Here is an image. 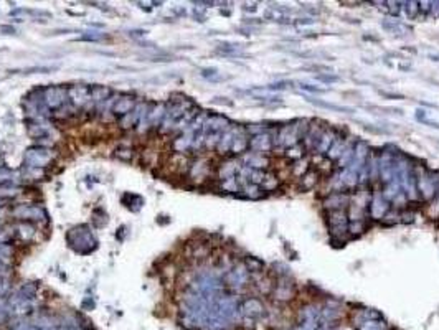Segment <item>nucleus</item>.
Instances as JSON below:
<instances>
[{
	"instance_id": "nucleus-1",
	"label": "nucleus",
	"mask_w": 439,
	"mask_h": 330,
	"mask_svg": "<svg viewBox=\"0 0 439 330\" xmlns=\"http://www.w3.org/2000/svg\"><path fill=\"white\" fill-rule=\"evenodd\" d=\"M68 243L73 248L74 251H78L81 254H87L94 251L98 248V241L94 238V234L91 233V229L87 225H81L73 228L70 233H68Z\"/></svg>"
},
{
	"instance_id": "nucleus-2",
	"label": "nucleus",
	"mask_w": 439,
	"mask_h": 330,
	"mask_svg": "<svg viewBox=\"0 0 439 330\" xmlns=\"http://www.w3.org/2000/svg\"><path fill=\"white\" fill-rule=\"evenodd\" d=\"M416 175V185H418V194L423 200H432L437 194V185H439V173L434 170L424 169L423 165H418L415 169Z\"/></svg>"
},
{
	"instance_id": "nucleus-3",
	"label": "nucleus",
	"mask_w": 439,
	"mask_h": 330,
	"mask_svg": "<svg viewBox=\"0 0 439 330\" xmlns=\"http://www.w3.org/2000/svg\"><path fill=\"white\" fill-rule=\"evenodd\" d=\"M53 160V154L48 147L43 146H33L28 147L27 152H25L23 162L27 165V169H43L47 167L50 162Z\"/></svg>"
},
{
	"instance_id": "nucleus-4",
	"label": "nucleus",
	"mask_w": 439,
	"mask_h": 330,
	"mask_svg": "<svg viewBox=\"0 0 439 330\" xmlns=\"http://www.w3.org/2000/svg\"><path fill=\"white\" fill-rule=\"evenodd\" d=\"M327 225L330 233L334 234V240L345 241L348 233V216L347 210H335L327 211Z\"/></svg>"
},
{
	"instance_id": "nucleus-5",
	"label": "nucleus",
	"mask_w": 439,
	"mask_h": 330,
	"mask_svg": "<svg viewBox=\"0 0 439 330\" xmlns=\"http://www.w3.org/2000/svg\"><path fill=\"white\" fill-rule=\"evenodd\" d=\"M43 103L48 109L58 111L60 108L70 103L68 88H65V86H48V88L43 89Z\"/></svg>"
},
{
	"instance_id": "nucleus-6",
	"label": "nucleus",
	"mask_w": 439,
	"mask_h": 330,
	"mask_svg": "<svg viewBox=\"0 0 439 330\" xmlns=\"http://www.w3.org/2000/svg\"><path fill=\"white\" fill-rule=\"evenodd\" d=\"M378 167H380V180L385 185L390 183L391 180L397 177V170H394V155L388 152L386 149L381 154H378Z\"/></svg>"
},
{
	"instance_id": "nucleus-7",
	"label": "nucleus",
	"mask_w": 439,
	"mask_h": 330,
	"mask_svg": "<svg viewBox=\"0 0 439 330\" xmlns=\"http://www.w3.org/2000/svg\"><path fill=\"white\" fill-rule=\"evenodd\" d=\"M249 149H251V152L261 154V155L269 154L274 149V134H271L268 130V132L253 135L249 139Z\"/></svg>"
},
{
	"instance_id": "nucleus-8",
	"label": "nucleus",
	"mask_w": 439,
	"mask_h": 330,
	"mask_svg": "<svg viewBox=\"0 0 439 330\" xmlns=\"http://www.w3.org/2000/svg\"><path fill=\"white\" fill-rule=\"evenodd\" d=\"M370 215L375 221H381L385 218V215L390 211V202L383 197L381 192H375L370 198Z\"/></svg>"
},
{
	"instance_id": "nucleus-9",
	"label": "nucleus",
	"mask_w": 439,
	"mask_h": 330,
	"mask_svg": "<svg viewBox=\"0 0 439 330\" xmlns=\"http://www.w3.org/2000/svg\"><path fill=\"white\" fill-rule=\"evenodd\" d=\"M325 126H322V122L319 119H312L311 124H309V129H307V132L304 134L302 137V147L304 151L307 152H314V149H316V144L319 140V137H321L322 130H324Z\"/></svg>"
},
{
	"instance_id": "nucleus-10",
	"label": "nucleus",
	"mask_w": 439,
	"mask_h": 330,
	"mask_svg": "<svg viewBox=\"0 0 439 330\" xmlns=\"http://www.w3.org/2000/svg\"><path fill=\"white\" fill-rule=\"evenodd\" d=\"M350 203V195L345 192H335V194L325 195L322 200V208L325 211H335V210H345Z\"/></svg>"
},
{
	"instance_id": "nucleus-11",
	"label": "nucleus",
	"mask_w": 439,
	"mask_h": 330,
	"mask_svg": "<svg viewBox=\"0 0 439 330\" xmlns=\"http://www.w3.org/2000/svg\"><path fill=\"white\" fill-rule=\"evenodd\" d=\"M90 91L91 86L86 84H74L68 88V99L73 106L76 108H83L87 103H90Z\"/></svg>"
},
{
	"instance_id": "nucleus-12",
	"label": "nucleus",
	"mask_w": 439,
	"mask_h": 330,
	"mask_svg": "<svg viewBox=\"0 0 439 330\" xmlns=\"http://www.w3.org/2000/svg\"><path fill=\"white\" fill-rule=\"evenodd\" d=\"M228 129H230V121L227 117L219 116V114H211L206 117L202 132L203 134H223L225 130H228Z\"/></svg>"
},
{
	"instance_id": "nucleus-13",
	"label": "nucleus",
	"mask_w": 439,
	"mask_h": 330,
	"mask_svg": "<svg viewBox=\"0 0 439 330\" xmlns=\"http://www.w3.org/2000/svg\"><path fill=\"white\" fill-rule=\"evenodd\" d=\"M337 132H338V129L332 127V126H325L324 130H322V134H321V137H319V140H317V144H316V149H314L312 154L322 155V157H324V155L329 152L330 146L334 144V140H335V137H337Z\"/></svg>"
},
{
	"instance_id": "nucleus-14",
	"label": "nucleus",
	"mask_w": 439,
	"mask_h": 330,
	"mask_svg": "<svg viewBox=\"0 0 439 330\" xmlns=\"http://www.w3.org/2000/svg\"><path fill=\"white\" fill-rule=\"evenodd\" d=\"M12 215L18 220H47L45 210L31 205V207H25V205H18V207L12 211Z\"/></svg>"
},
{
	"instance_id": "nucleus-15",
	"label": "nucleus",
	"mask_w": 439,
	"mask_h": 330,
	"mask_svg": "<svg viewBox=\"0 0 439 330\" xmlns=\"http://www.w3.org/2000/svg\"><path fill=\"white\" fill-rule=\"evenodd\" d=\"M368 155H370V151H368V144H367V142H363V140L357 142L355 154H354V160H352V164L347 167V169H348L350 172H354V173H359V170L367 164Z\"/></svg>"
},
{
	"instance_id": "nucleus-16",
	"label": "nucleus",
	"mask_w": 439,
	"mask_h": 330,
	"mask_svg": "<svg viewBox=\"0 0 439 330\" xmlns=\"http://www.w3.org/2000/svg\"><path fill=\"white\" fill-rule=\"evenodd\" d=\"M274 301L276 302H289L296 296V288H294L292 281H286V279H281L279 284L276 286L273 291Z\"/></svg>"
},
{
	"instance_id": "nucleus-17",
	"label": "nucleus",
	"mask_w": 439,
	"mask_h": 330,
	"mask_svg": "<svg viewBox=\"0 0 439 330\" xmlns=\"http://www.w3.org/2000/svg\"><path fill=\"white\" fill-rule=\"evenodd\" d=\"M240 312L248 319L256 320L265 315V306L258 299H246V301H243V304H240Z\"/></svg>"
},
{
	"instance_id": "nucleus-18",
	"label": "nucleus",
	"mask_w": 439,
	"mask_h": 330,
	"mask_svg": "<svg viewBox=\"0 0 439 330\" xmlns=\"http://www.w3.org/2000/svg\"><path fill=\"white\" fill-rule=\"evenodd\" d=\"M347 142H348V132L347 130H338L337 132V137H335V140H334V144L330 146V149H329V152L325 154V157H327V160H330V162H337L338 160V157H340L342 155V152H343V149L347 147Z\"/></svg>"
},
{
	"instance_id": "nucleus-19",
	"label": "nucleus",
	"mask_w": 439,
	"mask_h": 330,
	"mask_svg": "<svg viewBox=\"0 0 439 330\" xmlns=\"http://www.w3.org/2000/svg\"><path fill=\"white\" fill-rule=\"evenodd\" d=\"M136 108V101L133 96L129 95H122L117 98V101L114 103V106H112V114H114V117H124L127 116L130 111H134Z\"/></svg>"
},
{
	"instance_id": "nucleus-20",
	"label": "nucleus",
	"mask_w": 439,
	"mask_h": 330,
	"mask_svg": "<svg viewBox=\"0 0 439 330\" xmlns=\"http://www.w3.org/2000/svg\"><path fill=\"white\" fill-rule=\"evenodd\" d=\"M243 165L249 167V169H254V170H266L269 167V159L266 155H261V154H256V152H246L243 155Z\"/></svg>"
},
{
	"instance_id": "nucleus-21",
	"label": "nucleus",
	"mask_w": 439,
	"mask_h": 330,
	"mask_svg": "<svg viewBox=\"0 0 439 330\" xmlns=\"http://www.w3.org/2000/svg\"><path fill=\"white\" fill-rule=\"evenodd\" d=\"M243 127L241 126H230L228 130H225L222 134V139H219L218 146H216V151L218 154H228L231 151V146H233V140L238 132H241Z\"/></svg>"
},
{
	"instance_id": "nucleus-22",
	"label": "nucleus",
	"mask_w": 439,
	"mask_h": 330,
	"mask_svg": "<svg viewBox=\"0 0 439 330\" xmlns=\"http://www.w3.org/2000/svg\"><path fill=\"white\" fill-rule=\"evenodd\" d=\"M355 146H357L355 137H348L347 147L343 149L342 155H340V157H338V160H337V167H338V170L347 169V167H348L350 164H352V160H354V154H355Z\"/></svg>"
},
{
	"instance_id": "nucleus-23",
	"label": "nucleus",
	"mask_w": 439,
	"mask_h": 330,
	"mask_svg": "<svg viewBox=\"0 0 439 330\" xmlns=\"http://www.w3.org/2000/svg\"><path fill=\"white\" fill-rule=\"evenodd\" d=\"M241 162H238V160H227V162H223L222 165L218 167V178L219 180H228V178H233V177H236V173H238V170L241 169Z\"/></svg>"
},
{
	"instance_id": "nucleus-24",
	"label": "nucleus",
	"mask_w": 439,
	"mask_h": 330,
	"mask_svg": "<svg viewBox=\"0 0 439 330\" xmlns=\"http://www.w3.org/2000/svg\"><path fill=\"white\" fill-rule=\"evenodd\" d=\"M144 109H146V106H144V104H137L136 108H134V111H130L127 116H124V117H121V119H119V126H121L122 129H130V127L137 126V122H139V119L142 117Z\"/></svg>"
},
{
	"instance_id": "nucleus-25",
	"label": "nucleus",
	"mask_w": 439,
	"mask_h": 330,
	"mask_svg": "<svg viewBox=\"0 0 439 330\" xmlns=\"http://www.w3.org/2000/svg\"><path fill=\"white\" fill-rule=\"evenodd\" d=\"M165 113H167V109H165L164 103L155 104L154 108L147 113V124L150 127H159L162 124V121H164Z\"/></svg>"
},
{
	"instance_id": "nucleus-26",
	"label": "nucleus",
	"mask_w": 439,
	"mask_h": 330,
	"mask_svg": "<svg viewBox=\"0 0 439 330\" xmlns=\"http://www.w3.org/2000/svg\"><path fill=\"white\" fill-rule=\"evenodd\" d=\"M322 178V173H319V170L311 169L307 173H304L302 177L299 178V188L300 190H311L314 186H317L319 182Z\"/></svg>"
},
{
	"instance_id": "nucleus-27",
	"label": "nucleus",
	"mask_w": 439,
	"mask_h": 330,
	"mask_svg": "<svg viewBox=\"0 0 439 330\" xmlns=\"http://www.w3.org/2000/svg\"><path fill=\"white\" fill-rule=\"evenodd\" d=\"M249 149V137L246 134V129H243L241 132H238L235 140H233V146H231V151L235 155H244L246 151Z\"/></svg>"
},
{
	"instance_id": "nucleus-28",
	"label": "nucleus",
	"mask_w": 439,
	"mask_h": 330,
	"mask_svg": "<svg viewBox=\"0 0 439 330\" xmlns=\"http://www.w3.org/2000/svg\"><path fill=\"white\" fill-rule=\"evenodd\" d=\"M192 178H206V175L210 173V164L208 160L205 159H197L193 164L190 165V170H188Z\"/></svg>"
},
{
	"instance_id": "nucleus-29",
	"label": "nucleus",
	"mask_w": 439,
	"mask_h": 330,
	"mask_svg": "<svg viewBox=\"0 0 439 330\" xmlns=\"http://www.w3.org/2000/svg\"><path fill=\"white\" fill-rule=\"evenodd\" d=\"M193 137H195V134L190 132L188 129H185L184 132H182L177 139L173 140V149L177 152H185V151H188V149H192Z\"/></svg>"
},
{
	"instance_id": "nucleus-30",
	"label": "nucleus",
	"mask_w": 439,
	"mask_h": 330,
	"mask_svg": "<svg viewBox=\"0 0 439 330\" xmlns=\"http://www.w3.org/2000/svg\"><path fill=\"white\" fill-rule=\"evenodd\" d=\"M307 101L314 106H319V108H324V109H329V111H335V113H343V114H354L355 109L354 108H348V106H338L334 103H327V101H317L314 98H307Z\"/></svg>"
},
{
	"instance_id": "nucleus-31",
	"label": "nucleus",
	"mask_w": 439,
	"mask_h": 330,
	"mask_svg": "<svg viewBox=\"0 0 439 330\" xmlns=\"http://www.w3.org/2000/svg\"><path fill=\"white\" fill-rule=\"evenodd\" d=\"M109 96H111V89H109V88H106V86H101V84L91 86V91H90V101H93L94 104H99V103L108 101Z\"/></svg>"
},
{
	"instance_id": "nucleus-32",
	"label": "nucleus",
	"mask_w": 439,
	"mask_h": 330,
	"mask_svg": "<svg viewBox=\"0 0 439 330\" xmlns=\"http://www.w3.org/2000/svg\"><path fill=\"white\" fill-rule=\"evenodd\" d=\"M36 286L33 284V282H27V284H22L20 286V289L17 291V294H15V297L17 299H20V301H28V302H31L35 299V296H36Z\"/></svg>"
},
{
	"instance_id": "nucleus-33",
	"label": "nucleus",
	"mask_w": 439,
	"mask_h": 330,
	"mask_svg": "<svg viewBox=\"0 0 439 330\" xmlns=\"http://www.w3.org/2000/svg\"><path fill=\"white\" fill-rule=\"evenodd\" d=\"M367 165H368V175H370V182H376L380 180V167H378V154H370L368 155V160H367Z\"/></svg>"
},
{
	"instance_id": "nucleus-34",
	"label": "nucleus",
	"mask_w": 439,
	"mask_h": 330,
	"mask_svg": "<svg viewBox=\"0 0 439 330\" xmlns=\"http://www.w3.org/2000/svg\"><path fill=\"white\" fill-rule=\"evenodd\" d=\"M243 198H249V200H259V198L265 197V194L261 192V186L253 185V183H246L241 186V195Z\"/></svg>"
},
{
	"instance_id": "nucleus-35",
	"label": "nucleus",
	"mask_w": 439,
	"mask_h": 330,
	"mask_svg": "<svg viewBox=\"0 0 439 330\" xmlns=\"http://www.w3.org/2000/svg\"><path fill=\"white\" fill-rule=\"evenodd\" d=\"M292 175L294 177H297V178H300L304 175V173H307L311 170V159L309 157H302V159H299V160H296L292 164Z\"/></svg>"
},
{
	"instance_id": "nucleus-36",
	"label": "nucleus",
	"mask_w": 439,
	"mask_h": 330,
	"mask_svg": "<svg viewBox=\"0 0 439 330\" xmlns=\"http://www.w3.org/2000/svg\"><path fill=\"white\" fill-rule=\"evenodd\" d=\"M400 192H403V188H401V185H400V180H398V177H394L393 180L390 183H386L385 185V190H383V197L386 198L388 202H391L394 197H397Z\"/></svg>"
},
{
	"instance_id": "nucleus-37",
	"label": "nucleus",
	"mask_w": 439,
	"mask_h": 330,
	"mask_svg": "<svg viewBox=\"0 0 439 330\" xmlns=\"http://www.w3.org/2000/svg\"><path fill=\"white\" fill-rule=\"evenodd\" d=\"M269 175H271V173H268L266 170H254V169H251L249 177H248V182L253 183V185L261 186V185L269 178Z\"/></svg>"
},
{
	"instance_id": "nucleus-38",
	"label": "nucleus",
	"mask_w": 439,
	"mask_h": 330,
	"mask_svg": "<svg viewBox=\"0 0 439 330\" xmlns=\"http://www.w3.org/2000/svg\"><path fill=\"white\" fill-rule=\"evenodd\" d=\"M243 45H240V43H222V45L218 46V52L223 53L225 57H235Z\"/></svg>"
},
{
	"instance_id": "nucleus-39",
	"label": "nucleus",
	"mask_w": 439,
	"mask_h": 330,
	"mask_svg": "<svg viewBox=\"0 0 439 330\" xmlns=\"http://www.w3.org/2000/svg\"><path fill=\"white\" fill-rule=\"evenodd\" d=\"M282 154H284L286 159L296 162V160H299V159H302L305 152H304L302 144H297V146H294V147H291V149H286V151L282 152Z\"/></svg>"
},
{
	"instance_id": "nucleus-40",
	"label": "nucleus",
	"mask_w": 439,
	"mask_h": 330,
	"mask_svg": "<svg viewBox=\"0 0 439 330\" xmlns=\"http://www.w3.org/2000/svg\"><path fill=\"white\" fill-rule=\"evenodd\" d=\"M17 233L22 240L30 241L35 236V228L31 226L30 223H20V225L17 226Z\"/></svg>"
},
{
	"instance_id": "nucleus-41",
	"label": "nucleus",
	"mask_w": 439,
	"mask_h": 330,
	"mask_svg": "<svg viewBox=\"0 0 439 330\" xmlns=\"http://www.w3.org/2000/svg\"><path fill=\"white\" fill-rule=\"evenodd\" d=\"M12 256H14V250H12V245H4L0 246V264L7 266L12 263Z\"/></svg>"
},
{
	"instance_id": "nucleus-42",
	"label": "nucleus",
	"mask_w": 439,
	"mask_h": 330,
	"mask_svg": "<svg viewBox=\"0 0 439 330\" xmlns=\"http://www.w3.org/2000/svg\"><path fill=\"white\" fill-rule=\"evenodd\" d=\"M240 183H238L236 177L228 178V180H222V190L223 192H230V194H235V192H240Z\"/></svg>"
},
{
	"instance_id": "nucleus-43",
	"label": "nucleus",
	"mask_w": 439,
	"mask_h": 330,
	"mask_svg": "<svg viewBox=\"0 0 439 330\" xmlns=\"http://www.w3.org/2000/svg\"><path fill=\"white\" fill-rule=\"evenodd\" d=\"M365 231V221L359 220V221H348V233L354 236H359Z\"/></svg>"
},
{
	"instance_id": "nucleus-44",
	"label": "nucleus",
	"mask_w": 439,
	"mask_h": 330,
	"mask_svg": "<svg viewBox=\"0 0 439 330\" xmlns=\"http://www.w3.org/2000/svg\"><path fill=\"white\" fill-rule=\"evenodd\" d=\"M262 261L259 259H254V258H248L246 261H244V267H246L248 271H254V272H259L262 269Z\"/></svg>"
},
{
	"instance_id": "nucleus-45",
	"label": "nucleus",
	"mask_w": 439,
	"mask_h": 330,
	"mask_svg": "<svg viewBox=\"0 0 439 330\" xmlns=\"http://www.w3.org/2000/svg\"><path fill=\"white\" fill-rule=\"evenodd\" d=\"M381 221H383L385 225H397V223L401 221V213H398L397 210L388 211V213L385 215V218H383V220H381Z\"/></svg>"
},
{
	"instance_id": "nucleus-46",
	"label": "nucleus",
	"mask_w": 439,
	"mask_h": 330,
	"mask_svg": "<svg viewBox=\"0 0 439 330\" xmlns=\"http://www.w3.org/2000/svg\"><path fill=\"white\" fill-rule=\"evenodd\" d=\"M431 202L432 203L429 205V208H428V215L431 218H439V185H437V194Z\"/></svg>"
},
{
	"instance_id": "nucleus-47",
	"label": "nucleus",
	"mask_w": 439,
	"mask_h": 330,
	"mask_svg": "<svg viewBox=\"0 0 439 330\" xmlns=\"http://www.w3.org/2000/svg\"><path fill=\"white\" fill-rule=\"evenodd\" d=\"M279 186V178L278 177H274L273 173L271 175H269V178L266 180L265 183L261 185V188L265 190V192H273V190H276Z\"/></svg>"
},
{
	"instance_id": "nucleus-48",
	"label": "nucleus",
	"mask_w": 439,
	"mask_h": 330,
	"mask_svg": "<svg viewBox=\"0 0 439 330\" xmlns=\"http://www.w3.org/2000/svg\"><path fill=\"white\" fill-rule=\"evenodd\" d=\"M258 289H259V292L261 294H269V292H271L274 288H273V281L269 277H265L262 279V281H258Z\"/></svg>"
},
{
	"instance_id": "nucleus-49",
	"label": "nucleus",
	"mask_w": 439,
	"mask_h": 330,
	"mask_svg": "<svg viewBox=\"0 0 439 330\" xmlns=\"http://www.w3.org/2000/svg\"><path fill=\"white\" fill-rule=\"evenodd\" d=\"M116 155L119 159H122V160H133V149H129V147H117L116 149Z\"/></svg>"
},
{
	"instance_id": "nucleus-50",
	"label": "nucleus",
	"mask_w": 439,
	"mask_h": 330,
	"mask_svg": "<svg viewBox=\"0 0 439 330\" xmlns=\"http://www.w3.org/2000/svg\"><path fill=\"white\" fill-rule=\"evenodd\" d=\"M405 5H406V15H408V18H415L416 17V14L419 12V2H405Z\"/></svg>"
},
{
	"instance_id": "nucleus-51",
	"label": "nucleus",
	"mask_w": 439,
	"mask_h": 330,
	"mask_svg": "<svg viewBox=\"0 0 439 330\" xmlns=\"http://www.w3.org/2000/svg\"><path fill=\"white\" fill-rule=\"evenodd\" d=\"M317 79L322 81V83H335V81H338V76H335V74H327V73H321L317 74Z\"/></svg>"
},
{
	"instance_id": "nucleus-52",
	"label": "nucleus",
	"mask_w": 439,
	"mask_h": 330,
	"mask_svg": "<svg viewBox=\"0 0 439 330\" xmlns=\"http://www.w3.org/2000/svg\"><path fill=\"white\" fill-rule=\"evenodd\" d=\"M300 89L302 91H309V92H325V88H319V86L314 84H307V83H300Z\"/></svg>"
},
{
	"instance_id": "nucleus-53",
	"label": "nucleus",
	"mask_w": 439,
	"mask_h": 330,
	"mask_svg": "<svg viewBox=\"0 0 439 330\" xmlns=\"http://www.w3.org/2000/svg\"><path fill=\"white\" fill-rule=\"evenodd\" d=\"M216 74H218V71L215 70V68H203V70H202V76L206 78V79L215 81V76H216Z\"/></svg>"
},
{
	"instance_id": "nucleus-54",
	"label": "nucleus",
	"mask_w": 439,
	"mask_h": 330,
	"mask_svg": "<svg viewBox=\"0 0 439 330\" xmlns=\"http://www.w3.org/2000/svg\"><path fill=\"white\" fill-rule=\"evenodd\" d=\"M428 114H429V111H423V109H418L416 111V114H415V117L416 119L421 122V121H424V119H428Z\"/></svg>"
},
{
	"instance_id": "nucleus-55",
	"label": "nucleus",
	"mask_w": 439,
	"mask_h": 330,
	"mask_svg": "<svg viewBox=\"0 0 439 330\" xmlns=\"http://www.w3.org/2000/svg\"><path fill=\"white\" fill-rule=\"evenodd\" d=\"M401 221H403V223L415 221V213H401Z\"/></svg>"
},
{
	"instance_id": "nucleus-56",
	"label": "nucleus",
	"mask_w": 439,
	"mask_h": 330,
	"mask_svg": "<svg viewBox=\"0 0 439 330\" xmlns=\"http://www.w3.org/2000/svg\"><path fill=\"white\" fill-rule=\"evenodd\" d=\"M419 5H421V7H419V10H423V12H426V14H431V9H432V2H419Z\"/></svg>"
},
{
	"instance_id": "nucleus-57",
	"label": "nucleus",
	"mask_w": 439,
	"mask_h": 330,
	"mask_svg": "<svg viewBox=\"0 0 439 330\" xmlns=\"http://www.w3.org/2000/svg\"><path fill=\"white\" fill-rule=\"evenodd\" d=\"M383 98H390V99H403V95H394V92H385V91H378Z\"/></svg>"
},
{
	"instance_id": "nucleus-58",
	"label": "nucleus",
	"mask_w": 439,
	"mask_h": 330,
	"mask_svg": "<svg viewBox=\"0 0 439 330\" xmlns=\"http://www.w3.org/2000/svg\"><path fill=\"white\" fill-rule=\"evenodd\" d=\"M7 291H9V284L5 282V279H4V277H0V297H2Z\"/></svg>"
},
{
	"instance_id": "nucleus-59",
	"label": "nucleus",
	"mask_w": 439,
	"mask_h": 330,
	"mask_svg": "<svg viewBox=\"0 0 439 330\" xmlns=\"http://www.w3.org/2000/svg\"><path fill=\"white\" fill-rule=\"evenodd\" d=\"M423 124H426V126H429V127H432V129H439V122L437 121H432V119H424V121H421Z\"/></svg>"
},
{
	"instance_id": "nucleus-60",
	"label": "nucleus",
	"mask_w": 439,
	"mask_h": 330,
	"mask_svg": "<svg viewBox=\"0 0 439 330\" xmlns=\"http://www.w3.org/2000/svg\"><path fill=\"white\" fill-rule=\"evenodd\" d=\"M431 14L434 17H439V2H432V9H431Z\"/></svg>"
},
{
	"instance_id": "nucleus-61",
	"label": "nucleus",
	"mask_w": 439,
	"mask_h": 330,
	"mask_svg": "<svg viewBox=\"0 0 439 330\" xmlns=\"http://www.w3.org/2000/svg\"><path fill=\"white\" fill-rule=\"evenodd\" d=\"M124 236H125V226H121L119 228V236H116V238H119V240H124Z\"/></svg>"
},
{
	"instance_id": "nucleus-62",
	"label": "nucleus",
	"mask_w": 439,
	"mask_h": 330,
	"mask_svg": "<svg viewBox=\"0 0 439 330\" xmlns=\"http://www.w3.org/2000/svg\"><path fill=\"white\" fill-rule=\"evenodd\" d=\"M146 33H147V32H144V30H136V32H130L129 35H133V36H144Z\"/></svg>"
},
{
	"instance_id": "nucleus-63",
	"label": "nucleus",
	"mask_w": 439,
	"mask_h": 330,
	"mask_svg": "<svg viewBox=\"0 0 439 330\" xmlns=\"http://www.w3.org/2000/svg\"><path fill=\"white\" fill-rule=\"evenodd\" d=\"M246 12H254L256 10V4H249V5H244L243 7Z\"/></svg>"
}]
</instances>
